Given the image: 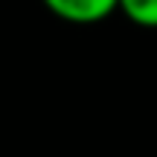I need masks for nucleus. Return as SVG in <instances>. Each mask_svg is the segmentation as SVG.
Wrapping results in <instances>:
<instances>
[{
  "label": "nucleus",
  "instance_id": "nucleus-1",
  "mask_svg": "<svg viewBox=\"0 0 157 157\" xmlns=\"http://www.w3.org/2000/svg\"><path fill=\"white\" fill-rule=\"evenodd\" d=\"M56 17L67 23H99L117 12V0H41Z\"/></svg>",
  "mask_w": 157,
  "mask_h": 157
},
{
  "label": "nucleus",
  "instance_id": "nucleus-2",
  "mask_svg": "<svg viewBox=\"0 0 157 157\" xmlns=\"http://www.w3.org/2000/svg\"><path fill=\"white\" fill-rule=\"evenodd\" d=\"M117 12L143 29H157V0H117Z\"/></svg>",
  "mask_w": 157,
  "mask_h": 157
}]
</instances>
